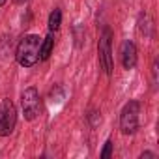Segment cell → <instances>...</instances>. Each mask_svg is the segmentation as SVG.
I'll use <instances>...</instances> for the list:
<instances>
[{
	"instance_id": "obj_2",
	"label": "cell",
	"mask_w": 159,
	"mask_h": 159,
	"mask_svg": "<svg viewBox=\"0 0 159 159\" xmlns=\"http://www.w3.org/2000/svg\"><path fill=\"white\" fill-rule=\"evenodd\" d=\"M139 114H140V103L131 99L124 105L120 112V131L124 135H135L139 129Z\"/></svg>"
},
{
	"instance_id": "obj_1",
	"label": "cell",
	"mask_w": 159,
	"mask_h": 159,
	"mask_svg": "<svg viewBox=\"0 0 159 159\" xmlns=\"http://www.w3.org/2000/svg\"><path fill=\"white\" fill-rule=\"evenodd\" d=\"M39 47H41V38L36 34H28L25 36L15 51V58L19 62V66L23 67H32L38 60H39Z\"/></svg>"
},
{
	"instance_id": "obj_11",
	"label": "cell",
	"mask_w": 159,
	"mask_h": 159,
	"mask_svg": "<svg viewBox=\"0 0 159 159\" xmlns=\"http://www.w3.org/2000/svg\"><path fill=\"white\" fill-rule=\"evenodd\" d=\"M88 122H90L92 127H96L98 124H101V116H99V112H98V111H92V112L88 114Z\"/></svg>"
},
{
	"instance_id": "obj_12",
	"label": "cell",
	"mask_w": 159,
	"mask_h": 159,
	"mask_svg": "<svg viewBox=\"0 0 159 159\" xmlns=\"http://www.w3.org/2000/svg\"><path fill=\"white\" fill-rule=\"evenodd\" d=\"M144 157H155V153L153 152H142L140 153V159H144Z\"/></svg>"
},
{
	"instance_id": "obj_3",
	"label": "cell",
	"mask_w": 159,
	"mask_h": 159,
	"mask_svg": "<svg viewBox=\"0 0 159 159\" xmlns=\"http://www.w3.org/2000/svg\"><path fill=\"white\" fill-rule=\"evenodd\" d=\"M111 43H112V30L109 26H103V32L99 36V43H98V52H99V64H101V67L107 75H111L112 69H114Z\"/></svg>"
},
{
	"instance_id": "obj_13",
	"label": "cell",
	"mask_w": 159,
	"mask_h": 159,
	"mask_svg": "<svg viewBox=\"0 0 159 159\" xmlns=\"http://www.w3.org/2000/svg\"><path fill=\"white\" fill-rule=\"evenodd\" d=\"M13 2H17V4H23V2H25V0H13Z\"/></svg>"
},
{
	"instance_id": "obj_9",
	"label": "cell",
	"mask_w": 159,
	"mask_h": 159,
	"mask_svg": "<svg viewBox=\"0 0 159 159\" xmlns=\"http://www.w3.org/2000/svg\"><path fill=\"white\" fill-rule=\"evenodd\" d=\"M62 25V11L58 8H54L49 15V32H56Z\"/></svg>"
},
{
	"instance_id": "obj_5",
	"label": "cell",
	"mask_w": 159,
	"mask_h": 159,
	"mask_svg": "<svg viewBox=\"0 0 159 159\" xmlns=\"http://www.w3.org/2000/svg\"><path fill=\"white\" fill-rule=\"evenodd\" d=\"M21 107H23V114L26 120H36L41 109V99H39V92L34 86H28L23 94H21Z\"/></svg>"
},
{
	"instance_id": "obj_7",
	"label": "cell",
	"mask_w": 159,
	"mask_h": 159,
	"mask_svg": "<svg viewBox=\"0 0 159 159\" xmlns=\"http://www.w3.org/2000/svg\"><path fill=\"white\" fill-rule=\"evenodd\" d=\"M52 47H54V36L52 32H49V36L45 39H41V47H39V60H47L52 52Z\"/></svg>"
},
{
	"instance_id": "obj_6",
	"label": "cell",
	"mask_w": 159,
	"mask_h": 159,
	"mask_svg": "<svg viewBox=\"0 0 159 159\" xmlns=\"http://www.w3.org/2000/svg\"><path fill=\"white\" fill-rule=\"evenodd\" d=\"M120 58H122V66L124 69H133L137 66V47L133 41L125 39L122 43V49H120Z\"/></svg>"
},
{
	"instance_id": "obj_8",
	"label": "cell",
	"mask_w": 159,
	"mask_h": 159,
	"mask_svg": "<svg viewBox=\"0 0 159 159\" xmlns=\"http://www.w3.org/2000/svg\"><path fill=\"white\" fill-rule=\"evenodd\" d=\"M152 28H153V25H152L150 15L148 13H140L139 15V30H140V34H144L146 38H150L152 36Z\"/></svg>"
},
{
	"instance_id": "obj_4",
	"label": "cell",
	"mask_w": 159,
	"mask_h": 159,
	"mask_svg": "<svg viewBox=\"0 0 159 159\" xmlns=\"http://www.w3.org/2000/svg\"><path fill=\"white\" fill-rule=\"evenodd\" d=\"M17 124V109L11 99H2L0 103V137H10Z\"/></svg>"
},
{
	"instance_id": "obj_10",
	"label": "cell",
	"mask_w": 159,
	"mask_h": 159,
	"mask_svg": "<svg viewBox=\"0 0 159 159\" xmlns=\"http://www.w3.org/2000/svg\"><path fill=\"white\" fill-rule=\"evenodd\" d=\"M99 155H101V159H109V157L112 155V140H111V139L105 142V148H103V152H101Z\"/></svg>"
},
{
	"instance_id": "obj_14",
	"label": "cell",
	"mask_w": 159,
	"mask_h": 159,
	"mask_svg": "<svg viewBox=\"0 0 159 159\" xmlns=\"http://www.w3.org/2000/svg\"><path fill=\"white\" fill-rule=\"evenodd\" d=\"M6 4V0H0V6H4Z\"/></svg>"
}]
</instances>
